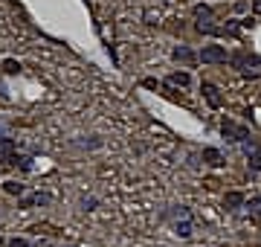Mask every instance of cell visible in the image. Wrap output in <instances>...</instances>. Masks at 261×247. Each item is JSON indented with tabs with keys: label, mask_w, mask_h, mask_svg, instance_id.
<instances>
[{
	"label": "cell",
	"mask_w": 261,
	"mask_h": 247,
	"mask_svg": "<svg viewBox=\"0 0 261 247\" xmlns=\"http://www.w3.org/2000/svg\"><path fill=\"white\" fill-rule=\"evenodd\" d=\"M201 61H203V64H224V61H226V50L221 47V44H209V47H203Z\"/></svg>",
	"instance_id": "6da1fadb"
},
{
	"label": "cell",
	"mask_w": 261,
	"mask_h": 247,
	"mask_svg": "<svg viewBox=\"0 0 261 247\" xmlns=\"http://www.w3.org/2000/svg\"><path fill=\"white\" fill-rule=\"evenodd\" d=\"M221 131H224V137H229V140H247V128H241L235 122H224Z\"/></svg>",
	"instance_id": "7a4b0ae2"
},
{
	"label": "cell",
	"mask_w": 261,
	"mask_h": 247,
	"mask_svg": "<svg viewBox=\"0 0 261 247\" xmlns=\"http://www.w3.org/2000/svg\"><path fill=\"white\" fill-rule=\"evenodd\" d=\"M203 96H206V102H209L212 108L224 105V96L218 93V87H215V84H203Z\"/></svg>",
	"instance_id": "3957f363"
},
{
	"label": "cell",
	"mask_w": 261,
	"mask_h": 247,
	"mask_svg": "<svg viewBox=\"0 0 261 247\" xmlns=\"http://www.w3.org/2000/svg\"><path fill=\"white\" fill-rule=\"evenodd\" d=\"M241 204H244V195H241V192H226V198H224L226 210H238Z\"/></svg>",
	"instance_id": "277c9868"
},
{
	"label": "cell",
	"mask_w": 261,
	"mask_h": 247,
	"mask_svg": "<svg viewBox=\"0 0 261 247\" xmlns=\"http://www.w3.org/2000/svg\"><path fill=\"white\" fill-rule=\"evenodd\" d=\"M168 82H171V84H180V87H189V84H191V76H189V73H171V76H168Z\"/></svg>",
	"instance_id": "5b68a950"
},
{
	"label": "cell",
	"mask_w": 261,
	"mask_h": 247,
	"mask_svg": "<svg viewBox=\"0 0 261 247\" xmlns=\"http://www.w3.org/2000/svg\"><path fill=\"white\" fill-rule=\"evenodd\" d=\"M174 59L183 61V64H189V61H194V53H191L189 47H177L174 50Z\"/></svg>",
	"instance_id": "8992f818"
},
{
	"label": "cell",
	"mask_w": 261,
	"mask_h": 247,
	"mask_svg": "<svg viewBox=\"0 0 261 247\" xmlns=\"http://www.w3.org/2000/svg\"><path fill=\"white\" fill-rule=\"evenodd\" d=\"M194 18H201V24H209L212 21V9L209 6H194Z\"/></svg>",
	"instance_id": "52a82bcc"
},
{
	"label": "cell",
	"mask_w": 261,
	"mask_h": 247,
	"mask_svg": "<svg viewBox=\"0 0 261 247\" xmlns=\"http://www.w3.org/2000/svg\"><path fill=\"white\" fill-rule=\"evenodd\" d=\"M203 160L209 166H218L221 163V152H218V149H206V152H203Z\"/></svg>",
	"instance_id": "ba28073f"
},
{
	"label": "cell",
	"mask_w": 261,
	"mask_h": 247,
	"mask_svg": "<svg viewBox=\"0 0 261 247\" xmlns=\"http://www.w3.org/2000/svg\"><path fill=\"white\" fill-rule=\"evenodd\" d=\"M9 152H12V140H9V137H0V160L9 163V157H6Z\"/></svg>",
	"instance_id": "9c48e42d"
},
{
	"label": "cell",
	"mask_w": 261,
	"mask_h": 247,
	"mask_svg": "<svg viewBox=\"0 0 261 247\" xmlns=\"http://www.w3.org/2000/svg\"><path fill=\"white\" fill-rule=\"evenodd\" d=\"M177 233L186 238V235H191V221L186 218V221H177Z\"/></svg>",
	"instance_id": "30bf717a"
},
{
	"label": "cell",
	"mask_w": 261,
	"mask_h": 247,
	"mask_svg": "<svg viewBox=\"0 0 261 247\" xmlns=\"http://www.w3.org/2000/svg\"><path fill=\"white\" fill-rule=\"evenodd\" d=\"M6 192H9V195H21V192H24V183H15V180H9V183H6Z\"/></svg>",
	"instance_id": "8fae6325"
},
{
	"label": "cell",
	"mask_w": 261,
	"mask_h": 247,
	"mask_svg": "<svg viewBox=\"0 0 261 247\" xmlns=\"http://www.w3.org/2000/svg\"><path fill=\"white\" fill-rule=\"evenodd\" d=\"M249 169H252V172L261 169V154H252V157H249Z\"/></svg>",
	"instance_id": "7c38bea8"
},
{
	"label": "cell",
	"mask_w": 261,
	"mask_h": 247,
	"mask_svg": "<svg viewBox=\"0 0 261 247\" xmlns=\"http://www.w3.org/2000/svg\"><path fill=\"white\" fill-rule=\"evenodd\" d=\"M249 212L261 215V198H252V201H249Z\"/></svg>",
	"instance_id": "4fadbf2b"
},
{
	"label": "cell",
	"mask_w": 261,
	"mask_h": 247,
	"mask_svg": "<svg viewBox=\"0 0 261 247\" xmlns=\"http://www.w3.org/2000/svg\"><path fill=\"white\" fill-rule=\"evenodd\" d=\"M9 247H29V244H26L24 238H12V241H9Z\"/></svg>",
	"instance_id": "5bb4252c"
}]
</instances>
